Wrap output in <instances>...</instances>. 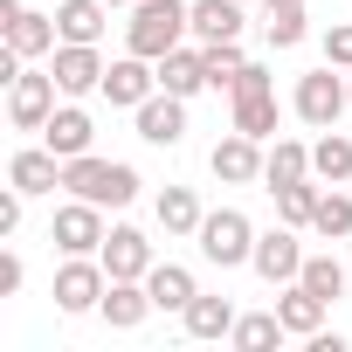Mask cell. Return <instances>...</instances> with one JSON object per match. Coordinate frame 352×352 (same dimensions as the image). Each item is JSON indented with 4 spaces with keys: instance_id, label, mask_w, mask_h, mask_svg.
<instances>
[{
    "instance_id": "obj_1",
    "label": "cell",
    "mask_w": 352,
    "mask_h": 352,
    "mask_svg": "<svg viewBox=\"0 0 352 352\" xmlns=\"http://www.w3.org/2000/svg\"><path fill=\"white\" fill-rule=\"evenodd\" d=\"M63 194L97 201V208H131V201H138V173H131L124 159L83 152V159H63Z\"/></svg>"
},
{
    "instance_id": "obj_2",
    "label": "cell",
    "mask_w": 352,
    "mask_h": 352,
    "mask_svg": "<svg viewBox=\"0 0 352 352\" xmlns=\"http://www.w3.org/2000/svg\"><path fill=\"white\" fill-rule=\"evenodd\" d=\"M187 8H194V0H138L131 21H124V49L145 56V63H159L166 49H180V42L194 35V28H187Z\"/></svg>"
},
{
    "instance_id": "obj_3",
    "label": "cell",
    "mask_w": 352,
    "mask_h": 352,
    "mask_svg": "<svg viewBox=\"0 0 352 352\" xmlns=\"http://www.w3.org/2000/svg\"><path fill=\"white\" fill-rule=\"evenodd\" d=\"M201 256L214 263V270H235V263H249L256 256V228H249V214L242 208H214L208 221H201Z\"/></svg>"
},
{
    "instance_id": "obj_4",
    "label": "cell",
    "mask_w": 352,
    "mask_h": 352,
    "mask_svg": "<svg viewBox=\"0 0 352 352\" xmlns=\"http://www.w3.org/2000/svg\"><path fill=\"white\" fill-rule=\"evenodd\" d=\"M56 97H63L56 69H21V76L8 83V124H14V131H42V124L56 118Z\"/></svg>"
},
{
    "instance_id": "obj_5",
    "label": "cell",
    "mask_w": 352,
    "mask_h": 352,
    "mask_svg": "<svg viewBox=\"0 0 352 352\" xmlns=\"http://www.w3.org/2000/svg\"><path fill=\"white\" fill-rule=\"evenodd\" d=\"M290 104H297V118H304L311 131H331V124H338V111L352 104V83H345V76L324 63V69L297 76V97H290Z\"/></svg>"
},
{
    "instance_id": "obj_6",
    "label": "cell",
    "mask_w": 352,
    "mask_h": 352,
    "mask_svg": "<svg viewBox=\"0 0 352 352\" xmlns=\"http://www.w3.org/2000/svg\"><path fill=\"white\" fill-rule=\"evenodd\" d=\"M104 235H111V228H104V208H97V201H76V194H69V201L56 208V221H49V242H56L63 256H97Z\"/></svg>"
},
{
    "instance_id": "obj_7",
    "label": "cell",
    "mask_w": 352,
    "mask_h": 352,
    "mask_svg": "<svg viewBox=\"0 0 352 352\" xmlns=\"http://www.w3.org/2000/svg\"><path fill=\"white\" fill-rule=\"evenodd\" d=\"M104 290H111V270H104L97 256H69V263L56 270V311H69V318L104 311Z\"/></svg>"
},
{
    "instance_id": "obj_8",
    "label": "cell",
    "mask_w": 352,
    "mask_h": 352,
    "mask_svg": "<svg viewBox=\"0 0 352 352\" xmlns=\"http://www.w3.org/2000/svg\"><path fill=\"white\" fill-rule=\"evenodd\" d=\"M0 35H8L14 56H56V42H63L56 14H35V8H21V0H0Z\"/></svg>"
},
{
    "instance_id": "obj_9",
    "label": "cell",
    "mask_w": 352,
    "mask_h": 352,
    "mask_svg": "<svg viewBox=\"0 0 352 352\" xmlns=\"http://www.w3.org/2000/svg\"><path fill=\"white\" fill-rule=\"evenodd\" d=\"M263 152H270L263 138L228 131V138L208 152V166H214V180H221V187H256V180H263Z\"/></svg>"
},
{
    "instance_id": "obj_10",
    "label": "cell",
    "mask_w": 352,
    "mask_h": 352,
    "mask_svg": "<svg viewBox=\"0 0 352 352\" xmlns=\"http://www.w3.org/2000/svg\"><path fill=\"white\" fill-rule=\"evenodd\" d=\"M249 270H256L263 283H297V270H304V242H297V228L283 221V228L256 235V256H249Z\"/></svg>"
},
{
    "instance_id": "obj_11",
    "label": "cell",
    "mask_w": 352,
    "mask_h": 352,
    "mask_svg": "<svg viewBox=\"0 0 352 352\" xmlns=\"http://www.w3.org/2000/svg\"><path fill=\"white\" fill-rule=\"evenodd\" d=\"M56 83H63V97H83V90H104V56H97V42H56Z\"/></svg>"
},
{
    "instance_id": "obj_12",
    "label": "cell",
    "mask_w": 352,
    "mask_h": 352,
    "mask_svg": "<svg viewBox=\"0 0 352 352\" xmlns=\"http://www.w3.org/2000/svg\"><path fill=\"white\" fill-rule=\"evenodd\" d=\"M152 90H159V63H145V56H131V49L104 69V97H111L118 111H138Z\"/></svg>"
},
{
    "instance_id": "obj_13",
    "label": "cell",
    "mask_w": 352,
    "mask_h": 352,
    "mask_svg": "<svg viewBox=\"0 0 352 352\" xmlns=\"http://www.w3.org/2000/svg\"><path fill=\"white\" fill-rule=\"evenodd\" d=\"M131 118H138V138L145 145H180L187 138V97H173V90H152Z\"/></svg>"
},
{
    "instance_id": "obj_14",
    "label": "cell",
    "mask_w": 352,
    "mask_h": 352,
    "mask_svg": "<svg viewBox=\"0 0 352 352\" xmlns=\"http://www.w3.org/2000/svg\"><path fill=\"white\" fill-rule=\"evenodd\" d=\"M152 311H159V304H152L145 276H111V290H104V324H111V331H138Z\"/></svg>"
},
{
    "instance_id": "obj_15",
    "label": "cell",
    "mask_w": 352,
    "mask_h": 352,
    "mask_svg": "<svg viewBox=\"0 0 352 352\" xmlns=\"http://www.w3.org/2000/svg\"><path fill=\"white\" fill-rule=\"evenodd\" d=\"M42 145H49L56 159H83V152L97 145V124H90V111H76V104H56V118L42 124Z\"/></svg>"
},
{
    "instance_id": "obj_16",
    "label": "cell",
    "mask_w": 352,
    "mask_h": 352,
    "mask_svg": "<svg viewBox=\"0 0 352 352\" xmlns=\"http://www.w3.org/2000/svg\"><path fill=\"white\" fill-rule=\"evenodd\" d=\"M97 263H104L111 276H145V270H152L159 256H152V242H145L138 228H124V221H118V228L104 235V249H97Z\"/></svg>"
},
{
    "instance_id": "obj_17",
    "label": "cell",
    "mask_w": 352,
    "mask_h": 352,
    "mask_svg": "<svg viewBox=\"0 0 352 352\" xmlns=\"http://www.w3.org/2000/svg\"><path fill=\"white\" fill-rule=\"evenodd\" d=\"M242 8H249V0H194V8H187L194 42H242Z\"/></svg>"
},
{
    "instance_id": "obj_18",
    "label": "cell",
    "mask_w": 352,
    "mask_h": 352,
    "mask_svg": "<svg viewBox=\"0 0 352 352\" xmlns=\"http://www.w3.org/2000/svg\"><path fill=\"white\" fill-rule=\"evenodd\" d=\"M159 90H173V97H194V90H208V49L194 42H180V49H166L159 56Z\"/></svg>"
},
{
    "instance_id": "obj_19",
    "label": "cell",
    "mask_w": 352,
    "mask_h": 352,
    "mask_svg": "<svg viewBox=\"0 0 352 352\" xmlns=\"http://www.w3.org/2000/svg\"><path fill=\"white\" fill-rule=\"evenodd\" d=\"M8 180H14L21 194H56V187H63V159H56L49 145H28V152L8 159Z\"/></svg>"
},
{
    "instance_id": "obj_20",
    "label": "cell",
    "mask_w": 352,
    "mask_h": 352,
    "mask_svg": "<svg viewBox=\"0 0 352 352\" xmlns=\"http://www.w3.org/2000/svg\"><path fill=\"white\" fill-rule=\"evenodd\" d=\"M324 297L318 290H304V283H283V297H276V318H283V331L290 338H311V331H324Z\"/></svg>"
},
{
    "instance_id": "obj_21",
    "label": "cell",
    "mask_w": 352,
    "mask_h": 352,
    "mask_svg": "<svg viewBox=\"0 0 352 352\" xmlns=\"http://www.w3.org/2000/svg\"><path fill=\"white\" fill-rule=\"evenodd\" d=\"M297 180H311V145L304 138H276L263 152V187L276 194V187H297Z\"/></svg>"
},
{
    "instance_id": "obj_22",
    "label": "cell",
    "mask_w": 352,
    "mask_h": 352,
    "mask_svg": "<svg viewBox=\"0 0 352 352\" xmlns=\"http://www.w3.org/2000/svg\"><path fill=\"white\" fill-rule=\"evenodd\" d=\"M145 290H152V304H159V311H187V304L201 297L194 270H180V263H152V270H145Z\"/></svg>"
},
{
    "instance_id": "obj_23",
    "label": "cell",
    "mask_w": 352,
    "mask_h": 352,
    "mask_svg": "<svg viewBox=\"0 0 352 352\" xmlns=\"http://www.w3.org/2000/svg\"><path fill=\"white\" fill-rule=\"evenodd\" d=\"M201 221H208V208H201L194 187H166L159 194V228L166 235H201Z\"/></svg>"
},
{
    "instance_id": "obj_24",
    "label": "cell",
    "mask_w": 352,
    "mask_h": 352,
    "mask_svg": "<svg viewBox=\"0 0 352 352\" xmlns=\"http://www.w3.org/2000/svg\"><path fill=\"white\" fill-rule=\"evenodd\" d=\"M180 324H187V338H228L235 331V304L228 297H194L180 311Z\"/></svg>"
},
{
    "instance_id": "obj_25",
    "label": "cell",
    "mask_w": 352,
    "mask_h": 352,
    "mask_svg": "<svg viewBox=\"0 0 352 352\" xmlns=\"http://www.w3.org/2000/svg\"><path fill=\"white\" fill-rule=\"evenodd\" d=\"M104 14H111V0H63L56 28H63V42H97L104 35Z\"/></svg>"
},
{
    "instance_id": "obj_26",
    "label": "cell",
    "mask_w": 352,
    "mask_h": 352,
    "mask_svg": "<svg viewBox=\"0 0 352 352\" xmlns=\"http://www.w3.org/2000/svg\"><path fill=\"white\" fill-rule=\"evenodd\" d=\"M311 173H318L324 187H345V180H352V138H345V131H324V138L311 145Z\"/></svg>"
},
{
    "instance_id": "obj_27",
    "label": "cell",
    "mask_w": 352,
    "mask_h": 352,
    "mask_svg": "<svg viewBox=\"0 0 352 352\" xmlns=\"http://www.w3.org/2000/svg\"><path fill=\"white\" fill-rule=\"evenodd\" d=\"M276 338H290L276 311H249V318H235V331H228V345H235V352H270Z\"/></svg>"
},
{
    "instance_id": "obj_28",
    "label": "cell",
    "mask_w": 352,
    "mask_h": 352,
    "mask_svg": "<svg viewBox=\"0 0 352 352\" xmlns=\"http://www.w3.org/2000/svg\"><path fill=\"white\" fill-rule=\"evenodd\" d=\"M263 8H270V49H297L304 35H311V21H304V0H263Z\"/></svg>"
},
{
    "instance_id": "obj_29",
    "label": "cell",
    "mask_w": 352,
    "mask_h": 352,
    "mask_svg": "<svg viewBox=\"0 0 352 352\" xmlns=\"http://www.w3.org/2000/svg\"><path fill=\"white\" fill-rule=\"evenodd\" d=\"M235 131H249V138H276V90H256V97H235Z\"/></svg>"
},
{
    "instance_id": "obj_30",
    "label": "cell",
    "mask_w": 352,
    "mask_h": 352,
    "mask_svg": "<svg viewBox=\"0 0 352 352\" xmlns=\"http://www.w3.org/2000/svg\"><path fill=\"white\" fill-rule=\"evenodd\" d=\"M318 173L311 180H297V187H276V221H290V228H311V214H318Z\"/></svg>"
},
{
    "instance_id": "obj_31",
    "label": "cell",
    "mask_w": 352,
    "mask_h": 352,
    "mask_svg": "<svg viewBox=\"0 0 352 352\" xmlns=\"http://www.w3.org/2000/svg\"><path fill=\"white\" fill-rule=\"evenodd\" d=\"M311 228H318L324 242H345V235H352V194L324 187V194H318V214H311Z\"/></svg>"
},
{
    "instance_id": "obj_32",
    "label": "cell",
    "mask_w": 352,
    "mask_h": 352,
    "mask_svg": "<svg viewBox=\"0 0 352 352\" xmlns=\"http://www.w3.org/2000/svg\"><path fill=\"white\" fill-rule=\"evenodd\" d=\"M297 283H304V290H318V297L331 304V297H345V263H338V256H304Z\"/></svg>"
},
{
    "instance_id": "obj_33",
    "label": "cell",
    "mask_w": 352,
    "mask_h": 352,
    "mask_svg": "<svg viewBox=\"0 0 352 352\" xmlns=\"http://www.w3.org/2000/svg\"><path fill=\"white\" fill-rule=\"evenodd\" d=\"M201 49H208V83H214V90H228V83H235V76L249 69L242 42H201Z\"/></svg>"
},
{
    "instance_id": "obj_34",
    "label": "cell",
    "mask_w": 352,
    "mask_h": 352,
    "mask_svg": "<svg viewBox=\"0 0 352 352\" xmlns=\"http://www.w3.org/2000/svg\"><path fill=\"white\" fill-rule=\"evenodd\" d=\"M324 63L331 69H352V21H331L324 28Z\"/></svg>"
},
{
    "instance_id": "obj_35",
    "label": "cell",
    "mask_w": 352,
    "mask_h": 352,
    "mask_svg": "<svg viewBox=\"0 0 352 352\" xmlns=\"http://www.w3.org/2000/svg\"><path fill=\"white\" fill-rule=\"evenodd\" d=\"M256 90H276V83H270V69H263V63H249V69H242V76H235V83H228V97H256Z\"/></svg>"
},
{
    "instance_id": "obj_36",
    "label": "cell",
    "mask_w": 352,
    "mask_h": 352,
    "mask_svg": "<svg viewBox=\"0 0 352 352\" xmlns=\"http://www.w3.org/2000/svg\"><path fill=\"white\" fill-rule=\"evenodd\" d=\"M21 201H28V194L8 180V194H0V235H14V228H21Z\"/></svg>"
},
{
    "instance_id": "obj_37",
    "label": "cell",
    "mask_w": 352,
    "mask_h": 352,
    "mask_svg": "<svg viewBox=\"0 0 352 352\" xmlns=\"http://www.w3.org/2000/svg\"><path fill=\"white\" fill-rule=\"evenodd\" d=\"M21 290V256H0V297Z\"/></svg>"
},
{
    "instance_id": "obj_38",
    "label": "cell",
    "mask_w": 352,
    "mask_h": 352,
    "mask_svg": "<svg viewBox=\"0 0 352 352\" xmlns=\"http://www.w3.org/2000/svg\"><path fill=\"white\" fill-rule=\"evenodd\" d=\"M111 8H138V0H111Z\"/></svg>"
},
{
    "instance_id": "obj_39",
    "label": "cell",
    "mask_w": 352,
    "mask_h": 352,
    "mask_svg": "<svg viewBox=\"0 0 352 352\" xmlns=\"http://www.w3.org/2000/svg\"><path fill=\"white\" fill-rule=\"evenodd\" d=\"M345 83H352V76H345Z\"/></svg>"
}]
</instances>
